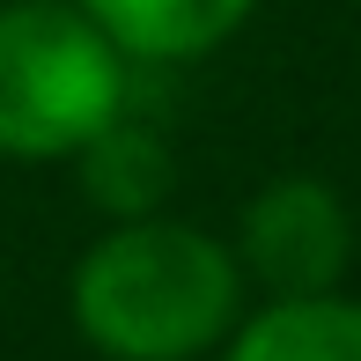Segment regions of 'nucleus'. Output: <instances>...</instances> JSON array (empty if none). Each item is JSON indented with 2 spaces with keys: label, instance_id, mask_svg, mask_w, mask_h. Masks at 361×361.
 <instances>
[{
  "label": "nucleus",
  "instance_id": "f257e3e1",
  "mask_svg": "<svg viewBox=\"0 0 361 361\" xmlns=\"http://www.w3.org/2000/svg\"><path fill=\"white\" fill-rule=\"evenodd\" d=\"M243 266L207 221H104L67 273V317L96 361H214L243 317Z\"/></svg>",
  "mask_w": 361,
  "mask_h": 361
},
{
  "label": "nucleus",
  "instance_id": "f03ea898",
  "mask_svg": "<svg viewBox=\"0 0 361 361\" xmlns=\"http://www.w3.org/2000/svg\"><path fill=\"white\" fill-rule=\"evenodd\" d=\"M133 111V59L74 0H0V162H74Z\"/></svg>",
  "mask_w": 361,
  "mask_h": 361
},
{
  "label": "nucleus",
  "instance_id": "7ed1b4c3",
  "mask_svg": "<svg viewBox=\"0 0 361 361\" xmlns=\"http://www.w3.org/2000/svg\"><path fill=\"white\" fill-rule=\"evenodd\" d=\"M228 251L258 295H332L354 273V207L332 177L281 170L236 207Z\"/></svg>",
  "mask_w": 361,
  "mask_h": 361
},
{
  "label": "nucleus",
  "instance_id": "20e7f679",
  "mask_svg": "<svg viewBox=\"0 0 361 361\" xmlns=\"http://www.w3.org/2000/svg\"><path fill=\"white\" fill-rule=\"evenodd\" d=\"M133 67H192L221 52L266 0H74Z\"/></svg>",
  "mask_w": 361,
  "mask_h": 361
},
{
  "label": "nucleus",
  "instance_id": "39448f33",
  "mask_svg": "<svg viewBox=\"0 0 361 361\" xmlns=\"http://www.w3.org/2000/svg\"><path fill=\"white\" fill-rule=\"evenodd\" d=\"M214 361H361V295H258Z\"/></svg>",
  "mask_w": 361,
  "mask_h": 361
},
{
  "label": "nucleus",
  "instance_id": "423d86ee",
  "mask_svg": "<svg viewBox=\"0 0 361 361\" xmlns=\"http://www.w3.org/2000/svg\"><path fill=\"white\" fill-rule=\"evenodd\" d=\"M81 170V200L96 207L104 221H147V214H170V192H177V147L155 133L147 118H111L104 133L74 155Z\"/></svg>",
  "mask_w": 361,
  "mask_h": 361
}]
</instances>
